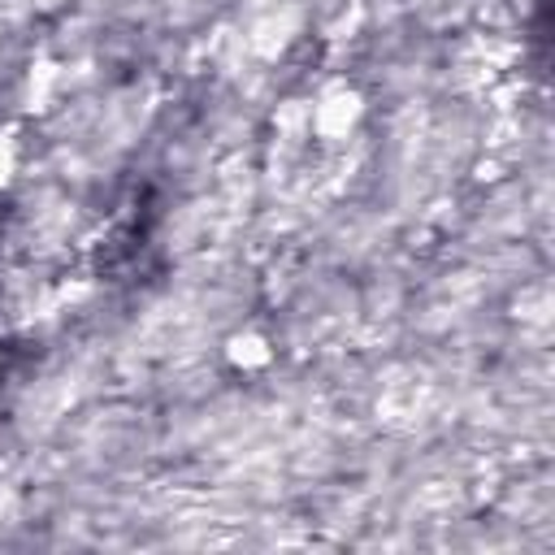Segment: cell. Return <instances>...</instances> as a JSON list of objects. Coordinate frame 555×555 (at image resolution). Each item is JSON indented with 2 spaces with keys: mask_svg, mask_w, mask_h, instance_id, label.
I'll use <instances>...</instances> for the list:
<instances>
[{
  "mask_svg": "<svg viewBox=\"0 0 555 555\" xmlns=\"http://www.w3.org/2000/svg\"><path fill=\"white\" fill-rule=\"evenodd\" d=\"M356 117H360V95L347 91V87H334V91H325V95L312 104V130L325 134V139L347 134V130L356 126Z\"/></svg>",
  "mask_w": 555,
  "mask_h": 555,
  "instance_id": "1",
  "label": "cell"
},
{
  "mask_svg": "<svg viewBox=\"0 0 555 555\" xmlns=\"http://www.w3.org/2000/svg\"><path fill=\"white\" fill-rule=\"evenodd\" d=\"M230 360H234L238 369H256V364H269L273 351H269V343H264L256 330H243V334L230 338Z\"/></svg>",
  "mask_w": 555,
  "mask_h": 555,
  "instance_id": "2",
  "label": "cell"
},
{
  "mask_svg": "<svg viewBox=\"0 0 555 555\" xmlns=\"http://www.w3.org/2000/svg\"><path fill=\"white\" fill-rule=\"evenodd\" d=\"M13 169H17V143H13V134L4 130V134H0V186L13 178Z\"/></svg>",
  "mask_w": 555,
  "mask_h": 555,
  "instance_id": "3",
  "label": "cell"
}]
</instances>
